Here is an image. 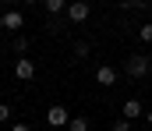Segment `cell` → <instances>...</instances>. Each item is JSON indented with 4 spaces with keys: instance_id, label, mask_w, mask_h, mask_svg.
I'll list each match as a JSON object with an SVG mask.
<instances>
[{
    "instance_id": "6da1fadb",
    "label": "cell",
    "mask_w": 152,
    "mask_h": 131,
    "mask_svg": "<svg viewBox=\"0 0 152 131\" xmlns=\"http://www.w3.org/2000/svg\"><path fill=\"white\" fill-rule=\"evenodd\" d=\"M149 71H152V60H149V57H142V53L127 57V64H124V75H127V78H145Z\"/></svg>"
},
{
    "instance_id": "7a4b0ae2",
    "label": "cell",
    "mask_w": 152,
    "mask_h": 131,
    "mask_svg": "<svg viewBox=\"0 0 152 131\" xmlns=\"http://www.w3.org/2000/svg\"><path fill=\"white\" fill-rule=\"evenodd\" d=\"M88 14H92V4H88V0H75V4H67V21L81 25V21H88Z\"/></svg>"
},
{
    "instance_id": "3957f363",
    "label": "cell",
    "mask_w": 152,
    "mask_h": 131,
    "mask_svg": "<svg viewBox=\"0 0 152 131\" xmlns=\"http://www.w3.org/2000/svg\"><path fill=\"white\" fill-rule=\"evenodd\" d=\"M46 124H50V128H67V124H71V117H67V106L53 103V106L46 110Z\"/></svg>"
},
{
    "instance_id": "277c9868",
    "label": "cell",
    "mask_w": 152,
    "mask_h": 131,
    "mask_svg": "<svg viewBox=\"0 0 152 131\" xmlns=\"http://www.w3.org/2000/svg\"><path fill=\"white\" fill-rule=\"evenodd\" d=\"M14 75H18L21 82H32V78H36V60H32V57H18V60H14Z\"/></svg>"
},
{
    "instance_id": "5b68a950",
    "label": "cell",
    "mask_w": 152,
    "mask_h": 131,
    "mask_svg": "<svg viewBox=\"0 0 152 131\" xmlns=\"http://www.w3.org/2000/svg\"><path fill=\"white\" fill-rule=\"evenodd\" d=\"M96 82H99L103 89L117 85V67H110V64H99V67H96Z\"/></svg>"
},
{
    "instance_id": "8992f818",
    "label": "cell",
    "mask_w": 152,
    "mask_h": 131,
    "mask_svg": "<svg viewBox=\"0 0 152 131\" xmlns=\"http://www.w3.org/2000/svg\"><path fill=\"white\" fill-rule=\"evenodd\" d=\"M21 25H25V14L21 11H4V29L7 32H21Z\"/></svg>"
},
{
    "instance_id": "52a82bcc",
    "label": "cell",
    "mask_w": 152,
    "mask_h": 131,
    "mask_svg": "<svg viewBox=\"0 0 152 131\" xmlns=\"http://www.w3.org/2000/svg\"><path fill=\"white\" fill-rule=\"evenodd\" d=\"M142 113H145V106H142V99H127V103H124V117H127V121H138Z\"/></svg>"
},
{
    "instance_id": "ba28073f",
    "label": "cell",
    "mask_w": 152,
    "mask_h": 131,
    "mask_svg": "<svg viewBox=\"0 0 152 131\" xmlns=\"http://www.w3.org/2000/svg\"><path fill=\"white\" fill-rule=\"evenodd\" d=\"M67 131H88V117H71Z\"/></svg>"
},
{
    "instance_id": "9c48e42d",
    "label": "cell",
    "mask_w": 152,
    "mask_h": 131,
    "mask_svg": "<svg viewBox=\"0 0 152 131\" xmlns=\"http://www.w3.org/2000/svg\"><path fill=\"white\" fill-rule=\"evenodd\" d=\"M42 7H46V14H60L64 11V0H42Z\"/></svg>"
},
{
    "instance_id": "30bf717a",
    "label": "cell",
    "mask_w": 152,
    "mask_h": 131,
    "mask_svg": "<svg viewBox=\"0 0 152 131\" xmlns=\"http://www.w3.org/2000/svg\"><path fill=\"white\" fill-rule=\"evenodd\" d=\"M11 46H14V53H18V57H25V53H28V39H21V36H18Z\"/></svg>"
},
{
    "instance_id": "8fae6325",
    "label": "cell",
    "mask_w": 152,
    "mask_h": 131,
    "mask_svg": "<svg viewBox=\"0 0 152 131\" xmlns=\"http://www.w3.org/2000/svg\"><path fill=\"white\" fill-rule=\"evenodd\" d=\"M138 39H142V43H152V21H145V25L138 29Z\"/></svg>"
},
{
    "instance_id": "7c38bea8",
    "label": "cell",
    "mask_w": 152,
    "mask_h": 131,
    "mask_svg": "<svg viewBox=\"0 0 152 131\" xmlns=\"http://www.w3.org/2000/svg\"><path fill=\"white\" fill-rule=\"evenodd\" d=\"M75 57H88V43H85V39L75 43Z\"/></svg>"
},
{
    "instance_id": "4fadbf2b",
    "label": "cell",
    "mask_w": 152,
    "mask_h": 131,
    "mask_svg": "<svg viewBox=\"0 0 152 131\" xmlns=\"http://www.w3.org/2000/svg\"><path fill=\"white\" fill-rule=\"evenodd\" d=\"M110 131H131V121L120 117V121H113V128H110Z\"/></svg>"
},
{
    "instance_id": "5bb4252c",
    "label": "cell",
    "mask_w": 152,
    "mask_h": 131,
    "mask_svg": "<svg viewBox=\"0 0 152 131\" xmlns=\"http://www.w3.org/2000/svg\"><path fill=\"white\" fill-rule=\"evenodd\" d=\"M142 4H145V0H124V4H120V11H134V7H142Z\"/></svg>"
},
{
    "instance_id": "9a60e30c",
    "label": "cell",
    "mask_w": 152,
    "mask_h": 131,
    "mask_svg": "<svg viewBox=\"0 0 152 131\" xmlns=\"http://www.w3.org/2000/svg\"><path fill=\"white\" fill-rule=\"evenodd\" d=\"M7 121H11V106H7V103H0V124H7Z\"/></svg>"
},
{
    "instance_id": "2e32d148",
    "label": "cell",
    "mask_w": 152,
    "mask_h": 131,
    "mask_svg": "<svg viewBox=\"0 0 152 131\" xmlns=\"http://www.w3.org/2000/svg\"><path fill=\"white\" fill-rule=\"evenodd\" d=\"M11 131H32L28 124H11Z\"/></svg>"
},
{
    "instance_id": "e0dca14e",
    "label": "cell",
    "mask_w": 152,
    "mask_h": 131,
    "mask_svg": "<svg viewBox=\"0 0 152 131\" xmlns=\"http://www.w3.org/2000/svg\"><path fill=\"white\" fill-rule=\"evenodd\" d=\"M145 117H149V124H152V110H149V113H145Z\"/></svg>"
},
{
    "instance_id": "ac0fdd59",
    "label": "cell",
    "mask_w": 152,
    "mask_h": 131,
    "mask_svg": "<svg viewBox=\"0 0 152 131\" xmlns=\"http://www.w3.org/2000/svg\"><path fill=\"white\" fill-rule=\"evenodd\" d=\"M88 4H103V0H88Z\"/></svg>"
},
{
    "instance_id": "d6986e66",
    "label": "cell",
    "mask_w": 152,
    "mask_h": 131,
    "mask_svg": "<svg viewBox=\"0 0 152 131\" xmlns=\"http://www.w3.org/2000/svg\"><path fill=\"white\" fill-rule=\"evenodd\" d=\"M0 29H4V14H0Z\"/></svg>"
},
{
    "instance_id": "ffe728a7",
    "label": "cell",
    "mask_w": 152,
    "mask_h": 131,
    "mask_svg": "<svg viewBox=\"0 0 152 131\" xmlns=\"http://www.w3.org/2000/svg\"><path fill=\"white\" fill-rule=\"evenodd\" d=\"M25 4H39V0H25Z\"/></svg>"
},
{
    "instance_id": "44dd1931",
    "label": "cell",
    "mask_w": 152,
    "mask_h": 131,
    "mask_svg": "<svg viewBox=\"0 0 152 131\" xmlns=\"http://www.w3.org/2000/svg\"><path fill=\"white\" fill-rule=\"evenodd\" d=\"M0 53H4V50H0Z\"/></svg>"
}]
</instances>
